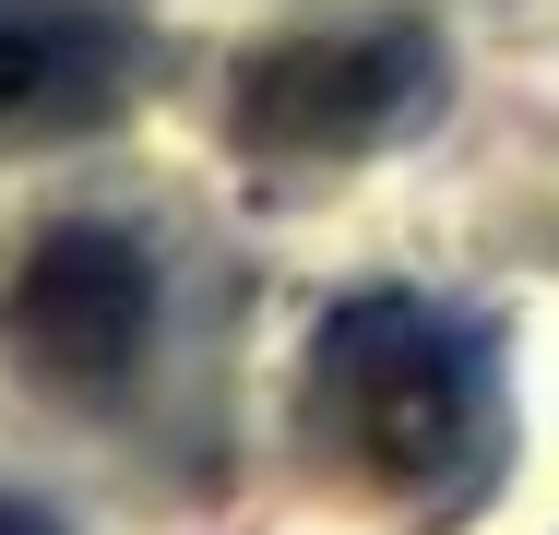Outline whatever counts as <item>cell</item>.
I'll return each mask as SVG.
<instances>
[{
    "instance_id": "1",
    "label": "cell",
    "mask_w": 559,
    "mask_h": 535,
    "mask_svg": "<svg viewBox=\"0 0 559 535\" xmlns=\"http://www.w3.org/2000/svg\"><path fill=\"white\" fill-rule=\"evenodd\" d=\"M310 417L381 500H452L488 452V393L441 310L417 298H357L310 357Z\"/></svg>"
},
{
    "instance_id": "2",
    "label": "cell",
    "mask_w": 559,
    "mask_h": 535,
    "mask_svg": "<svg viewBox=\"0 0 559 535\" xmlns=\"http://www.w3.org/2000/svg\"><path fill=\"white\" fill-rule=\"evenodd\" d=\"M143 333H155V262H143V238H119L96 214L36 226V250L0 286V345L36 381H60V393H108V381H131Z\"/></svg>"
},
{
    "instance_id": "3",
    "label": "cell",
    "mask_w": 559,
    "mask_h": 535,
    "mask_svg": "<svg viewBox=\"0 0 559 535\" xmlns=\"http://www.w3.org/2000/svg\"><path fill=\"white\" fill-rule=\"evenodd\" d=\"M429 84V48L405 24H345V36H274L250 72H238V143L250 155H357L381 143Z\"/></svg>"
},
{
    "instance_id": "4",
    "label": "cell",
    "mask_w": 559,
    "mask_h": 535,
    "mask_svg": "<svg viewBox=\"0 0 559 535\" xmlns=\"http://www.w3.org/2000/svg\"><path fill=\"white\" fill-rule=\"evenodd\" d=\"M131 96V36L96 0H0V143L96 131Z\"/></svg>"
},
{
    "instance_id": "5",
    "label": "cell",
    "mask_w": 559,
    "mask_h": 535,
    "mask_svg": "<svg viewBox=\"0 0 559 535\" xmlns=\"http://www.w3.org/2000/svg\"><path fill=\"white\" fill-rule=\"evenodd\" d=\"M0 535H60V524H48L36 500H0Z\"/></svg>"
}]
</instances>
